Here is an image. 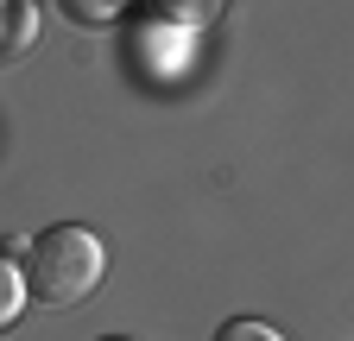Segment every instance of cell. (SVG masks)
<instances>
[{
	"instance_id": "3",
	"label": "cell",
	"mask_w": 354,
	"mask_h": 341,
	"mask_svg": "<svg viewBox=\"0 0 354 341\" xmlns=\"http://www.w3.org/2000/svg\"><path fill=\"white\" fill-rule=\"evenodd\" d=\"M57 7H64V19H76V26H108L127 0H57Z\"/></svg>"
},
{
	"instance_id": "5",
	"label": "cell",
	"mask_w": 354,
	"mask_h": 341,
	"mask_svg": "<svg viewBox=\"0 0 354 341\" xmlns=\"http://www.w3.org/2000/svg\"><path fill=\"white\" fill-rule=\"evenodd\" d=\"M108 341H114V335H108Z\"/></svg>"
},
{
	"instance_id": "4",
	"label": "cell",
	"mask_w": 354,
	"mask_h": 341,
	"mask_svg": "<svg viewBox=\"0 0 354 341\" xmlns=\"http://www.w3.org/2000/svg\"><path fill=\"white\" fill-rule=\"evenodd\" d=\"M215 341H285L272 322H253V316H241V322H221V335Z\"/></svg>"
},
{
	"instance_id": "2",
	"label": "cell",
	"mask_w": 354,
	"mask_h": 341,
	"mask_svg": "<svg viewBox=\"0 0 354 341\" xmlns=\"http://www.w3.org/2000/svg\"><path fill=\"white\" fill-rule=\"evenodd\" d=\"M19 310H26V278H19V266L7 253H0V335L19 322Z\"/></svg>"
},
{
	"instance_id": "1",
	"label": "cell",
	"mask_w": 354,
	"mask_h": 341,
	"mask_svg": "<svg viewBox=\"0 0 354 341\" xmlns=\"http://www.w3.org/2000/svg\"><path fill=\"white\" fill-rule=\"evenodd\" d=\"M102 272H108L102 234H88V228H76V222H70V228H44V234L32 240V253H26V266H19L26 297H38L44 310L82 304V297L102 284Z\"/></svg>"
}]
</instances>
